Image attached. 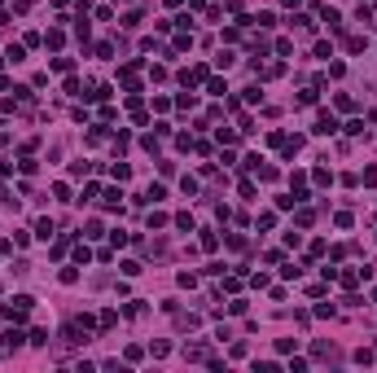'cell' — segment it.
I'll use <instances>...</instances> for the list:
<instances>
[{"label": "cell", "instance_id": "cell-1", "mask_svg": "<svg viewBox=\"0 0 377 373\" xmlns=\"http://www.w3.org/2000/svg\"><path fill=\"white\" fill-rule=\"evenodd\" d=\"M31 307H35L31 294H18L9 307H5V316H9V320H27V316H31Z\"/></svg>", "mask_w": 377, "mask_h": 373}, {"label": "cell", "instance_id": "cell-2", "mask_svg": "<svg viewBox=\"0 0 377 373\" xmlns=\"http://www.w3.org/2000/svg\"><path fill=\"white\" fill-rule=\"evenodd\" d=\"M22 347V334L18 329H5V334H0V356H9V351H18Z\"/></svg>", "mask_w": 377, "mask_h": 373}, {"label": "cell", "instance_id": "cell-3", "mask_svg": "<svg viewBox=\"0 0 377 373\" xmlns=\"http://www.w3.org/2000/svg\"><path fill=\"white\" fill-rule=\"evenodd\" d=\"M312 132H316V136H329V132H338V119H334V114H320Z\"/></svg>", "mask_w": 377, "mask_h": 373}, {"label": "cell", "instance_id": "cell-4", "mask_svg": "<svg viewBox=\"0 0 377 373\" xmlns=\"http://www.w3.org/2000/svg\"><path fill=\"white\" fill-rule=\"evenodd\" d=\"M184 360H211V351L202 342H184Z\"/></svg>", "mask_w": 377, "mask_h": 373}, {"label": "cell", "instance_id": "cell-5", "mask_svg": "<svg viewBox=\"0 0 377 373\" xmlns=\"http://www.w3.org/2000/svg\"><path fill=\"white\" fill-rule=\"evenodd\" d=\"M101 207H106V211H119L123 207V193H119V189H110V193L101 197Z\"/></svg>", "mask_w": 377, "mask_h": 373}, {"label": "cell", "instance_id": "cell-6", "mask_svg": "<svg viewBox=\"0 0 377 373\" xmlns=\"http://www.w3.org/2000/svg\"><path fill=\"white\" fill-rule=\"evenodd\" d=\"M316 356H320V360H338V347L334 342H316Z\"/></svg>", "mask_w": 377, "mask_h": 373}, {"label": "cell", "instance_id": "cell-7", "mask_svg": "<svg viewBox=\"0 0 377 373\" xmlns=\"http://www.w3.org/2000/svg\"><path fill=\"white\" fill-rule=\"evenodd\" d=\"M290 27H298V31H312L316 22H312V18H307V13H294V18H290Z\"/></svg>", "mask_w": 377, "mask_h": 373}, {"label": "cell", "instance_id": "cell-8", "mask_svg": "<svg viewBox=\"0 0 377 373\" xmlns=\"http://www.w3.org/2000/svg\"><path fill=\"white\" fill-rule=\"evenodd\" d=\"M175 229H184V233H193V215H189V211H180V215H175Z\"/></svg>", "mask_w": 377, "mask_h": 373}, {"label": "cell", "instance_id": "cell-9", "mask_svg": "<svg viewBox=\"0 0 377 373\" xmlns=\"http://www.w3.org/2000/svg\"><path fill=\"white\" fill-rule=\"evenodd\" d=\"M35 233H40V237L48 241V237H53V219H40V224H35Z\"/></svg>", "mask_w": 377, "mask_h": 373}, {"label": "cell", "instance_id": "cell-10", "mask_svg": "<svg viewBox=\"0 0 377 373\" xmlns=\"http://www.w3.org/2000/svg\"><path fill=\"white\" fill-rule=\"evenodd\" d=\"M62 40H66L62 31H48V35H44V44H48V48H62Z\"/></svg>", "mask_w": 377, "mask_h": 373}, {"label": "cell", "instance_id": "cell-11", "mask_svg": "<svg viewBox=\"0 0 377 373\" xmlns=\"http://www.w3.org/2000/svg\"><path fill=\"white\" fill-rule=\"evenodd\" d=\"M175 106H180V110H189V106H197V97H193V92H180V97H175Z\"/></svg>", "mask_w": 377, "mask_h": 373}, {"label": "cell", "instance_id": "cell-12", "mask_svg": "<svg viewBox=\"0 0 377 373\" xmlns=\"http://www.w3.org/2000/svg\"><path fill=\"white\" fill-rule=\"evenodd\" d=\"M189 5H202V0H189Z\"/></svg>", "mask_w": 377, "mask_h": 373}]
</instances>
